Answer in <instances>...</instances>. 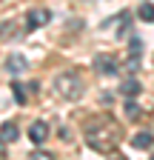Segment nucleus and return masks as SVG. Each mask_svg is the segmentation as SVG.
<instances>
[{
	"label": "nucleus",
	"mask_w": 154,
	"mask_h": 160,
	"mask_svg": "<svg viewBox=\"0 0 154 160\" xmlns=\"http://www.w3.org/2000/svg\"><path fill=\"white\" fill-rule=\"evenodd\" d=\"M83 132H86V143L94 152H100V154H114L117 146H120V140H123V129H120V123L111 114L89 117Z\"/></svg>",
	"instance_id": "nucleus-1"
},
{
	"label": "nucleus",
	"mask_w": 154,
	"mask_h": 160,
	"mask_svg": "<svg viewBox=\"0 0 154 160\" xmlns=\"http://www.w3.org/2000/svg\"><path fill=\"white\" fill-rule=\"evenodd\" d=\"M54 92L60 94L63 100H80L83 92H86V83H83L80 72H63V74H57L54 77Z\"/></svg>",
	"instance_id": "nucleus-2"
},
{
	"label": "nucleus",
	"mask_w": 154,
	"mask_h": 160,
	"mask_svg": "<svg viewBox=\"0 0 154 160\" xmlns=\"http://www.w3.org/2000/svg\"><path fill=\"white\" fill-rule=\"evenodd\" d=\"M49 20H51V12H49V9H31V12L26 14V23H23V32H34V29L46 26Z\"/></svg>",
	"instance_id": "nucleus-3"
},
{
	"label": "nucleus",
	"mask_w": 154,
	"mask_h": 160,
	"mask_svg": "<svg viewBox=\"0 0 154 160\" xmlns=\"http://www.w3.org/2000/svg\"><path fill=\"white\" fill-rule=\"evenodd\" d=\"M140 54H143V40L140 37H131L128 40V60H126V69L134 72L140 66Z\"/></svg>",
	"instance_id": "nucleus-4"
},
{
	"label": "nucleus",
	"mask_w": 154,
	"mask_h": 160,
	"mask_svg": "<svg viewBox=\"0 0 154 160\" xmlns=\"http://www.w3.org/2000/svg\"><path fill=\"white\" fill-rule=\"evenodd\" d=\"M94 69H97L100 74H117V57H111V54H97V57H94Z\"/></svg>",
	"instance_id": "nucleus-5"
},
{
	"label": "nucleus",
	"mask_w": 154,
	"mask_h": 160,
	"mask_svg": "<svg viewBox=\"0 0 154 160\" xmlns=\"http://www.w3.org/2000/svg\"><path fill=\"white\" fill-rule=\"evenodd\" d=\"M29 140L37 143V146L49 140V123H46V120H34V123L29 126Z\"/></svg>",
	"instance_id": "nucleus-6"
},
{
	"label": "nucleus",
	"mask_w": 154,
	"mask_h": 160,
	"mask_svg": "<svg viewBox=\"0 0 154 160\" xmlns=\"http://www.w3.org/2000/svg\"><path fill=\"white\" fill-rule=\"evenodd\" d=\"M17 137H20V132H17V123L6 120V123L0 126V140H3V143H14Z\"/></svg>",
	"instance_id": "nucleus-7"
},
{
	"label": "nucleus",
	"mask_w": 154,
	"mask_h": 160,
	"mask_svg": "<svg viewBox=\"0 0 154 160\" xmlns=\"http://www.w3.org/2000/svg\"><path fill=\"white\" fill-rule=\"evenodd\" d=\"M131 146L134 149H151L154 146V134L151 132H137V134L131 137Z\"/></svg>",
	"instance_id": "nucleus-8"
},
{
	"label": "nucleus",
	"mask_w": 154,
	"mask_h": 160,
	"mask_svg": "<svg viewBox=\"0 0 154 160\" xmlns=\"http://www.w3.org/2000/svg\"><path fill=\"white\" fill-rule=\"evenodd\" d=\"M26 66H29V63H26V57H23V54H9V60H6V69H9L12 74H20Z\"/></svg>",
	"instance_id": "nucleus-9"
},
{
	"label": "nucleus",
	"mask_w": 154,
	"mask_h": 160,
	"mask_svg": "<svg viewBox=\"0 0 154 160\" xmlns=\"http://www.w3.org/2000/svg\"><path fill=\"white\" fill-rule=\"evenodd\" d=\"M140 80H134V77H128V80H123V86H120V92L126 94V97H134V94H140Z\"/></svg>",
	"instance_id": "nucleus-10"
},
{
	"label": "nucleus",
	"mask_w": 154,
	"mask_h": 160,
	"mask_svg": "<svg viewBox=\"0 0 154 160\" xmlns=\"http://www.w3.org/2000/svg\"><path fill=\"white\" fill-rule=\"evenodd\" d=\"M137 14H140V20H143V23H151V20H154V6H151L148 0H146V3H140Z\"/></svg>",
	"instance_id": "nucleus-11"
},
{
	"label": "nucleus",
	"mask_w": 154,
	"mask_h": 160,
	"mask_svg": "<svg viewBox=\"0 0 154 160\" xmlns=\"http://www.w3.org/2000/svg\"><path fill=\"white\" fill-rule=\"evenodd\" d=\"M12 94H14V100L20 106H26V100H29V94H26V86H20V83H12Z\"/></svg>",
	"instance_id": "nucleus-12"
},
{
	"label": "nucleus",
	"mask_w": 154,
	"mask_h": 160,
	"mask_svg": "<svg viewBox=\"0 0 154 160\" xmlns=\"http://www.w3.org/2000/svg\"><path fill=\"white\" fill-rule=\"evenodd\" d=\"M128 17H131L128 12H123V14H120V29H117V37H126V34H128V29H131V20H128Z\"/></svg>",
	"instance_id": "nucleus-13"
},
{
	"label": "nucleus",
	"mask_w": 154,
	"mask_h": 160,
	"mask_svg": "<svg viewBox=\"0 0 154 160\" xmlns=\"http://www.w3.org/2000/svg\"><path fill=\"white\" fill-rule=\"evenodd\" d=\"M26 160H54L51 152H43V149H34L31 154H26Z\"/></svg>",
	"instance_id": "nucleus-14"
},
{
	"label": "nucleus",
	"mask_w": 154,
	"mask_h": 160,
	"mask_svg": "<svg viewBox=\"0 0 154 160\" xmlns=\"http://www.w3.org/2000/svg\"><path fill=\"white\" fill-rule=\"evenodd\" d=\"M126 114L131 117V120H137V114H140V109H137V103H134V100L128 97V103H126Z\"/></svg>",
	"instance_id": "nucleus-15"
},
{
	"label": "nucleus",
	"mask_w": 154,
	"mask_h": 160,
	"mask_svg": "<svg viewBox=\"0 0 154 160\" xmlns=\"http://www.w3.org/2000/svg\"><path fill=\"white\" fill-rule=\"evenodd\" d=\"M14 32V23H6V26H0V37H9Z\"/></svg>",
	"instance_id": "nucleus-16"
},
{
	"label": "nucleus",
	"mask_w": 154,
	"mask_h": 160,
	"mask_svg": "<svg viewBox=\"0 0 154 160\" xmlns=\"http://www.w3.org/2000/svg\"><path fill=\"white\" fill-rule=\"evenodd\" d=\"M0 157H6V149H3V140H0Z\"/></svg>",
	"instance_id": "nucleus-17"
},
{
	"label": "nucleus",
	"mask_w": 154,
	"mask_h": 160,
	"mask_svg": "<svg viewBox=\"0 0 154 160\" xmlns=\"http://www.w3.org/2000/svg\"><path fill=\"white\" fill-rule=\"evenodd\" d=\"M117 160H120V157H117Z\"/></svg>",
	"instance_id": "nucleus-18"
},
{
	"label": "nucleus",
	"mask_w": 154,
	"mask_h": 160,
	"mask_svg": "<svg viewBox=\"0 0 154 160\" xmlns=\"http://www.w3.org/2000/svg\"><path fill=\"white\" fill-rule=\"evenodd\" d=\"M151 160H154V157H151Z\"/></svg>",
	"instance_id": "nucleus-19"
}]
</instances>
